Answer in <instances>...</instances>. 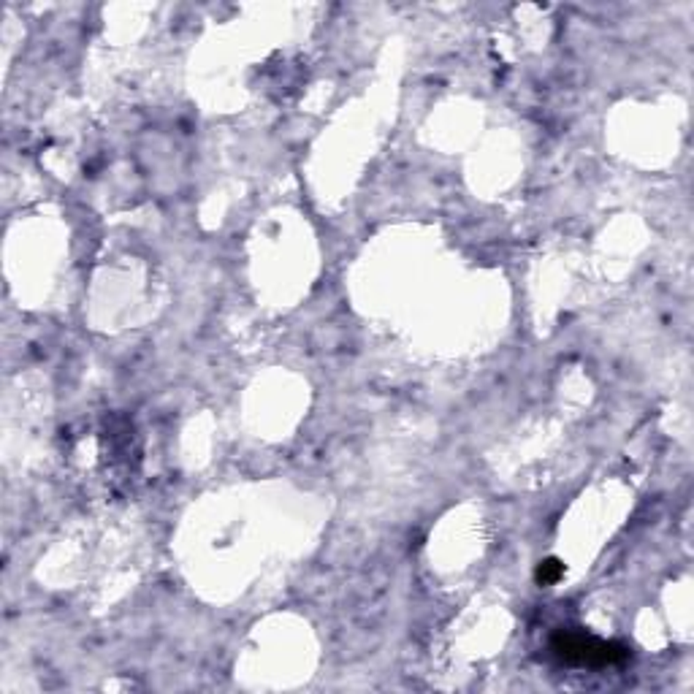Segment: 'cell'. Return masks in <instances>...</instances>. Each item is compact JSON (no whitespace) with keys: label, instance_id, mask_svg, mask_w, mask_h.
I'll use <instances>...</instances> for the list:
<instances>
[{"label":"cell","instance_id":"6da1fadb","mask_svg":"<svg viewBox=\"0 0 694 694\" xmlns=\"http://www.w3.org/2000/svg\"><path fill=\"white\" fill-rule=\"evenodd\" d=\"M557 654L567 662L589 665V667H605L627 659V651L621 645L603 643L597 637H583V635H562L557 640Z\"/></svg>","mask_w":694,"mask_h":694},{"label":"cell","instance_id":"7a4b0ae2","mask_svg":"<svg viewBox=\"0 0 694 694\" xmlns=\"http://www.w3.org/2000/svg\"><path fill=\"white\" fill-rule=\"evenodd\" d=\"M562 573H565V567H562L557 559H548V562L540 565V570H537V581H540V583H553V581H559V578H562Z\"/></svg>","mask_w":694,"mask_h":694}]
</instances>
